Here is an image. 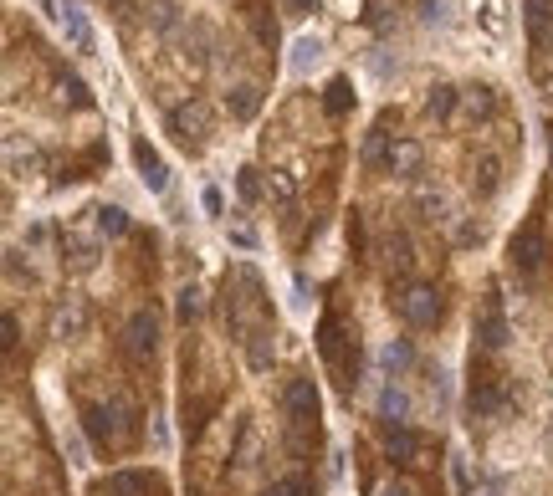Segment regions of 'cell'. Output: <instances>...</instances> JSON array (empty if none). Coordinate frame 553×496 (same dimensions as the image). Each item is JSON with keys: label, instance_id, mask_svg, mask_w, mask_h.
<instances>
[{"label": "cell", "instance_id": "1", "mask_svg": "<svg viewBox=\"0 0 553 496\" xmlns=\"http://www.w3.org/2000/svg\"><path fill=\"white\" fill-rule=\"evenodd\" d=\"M82 430H88V440L98 450L118 456L123 445L139 440V415L129 410V404H82Z\"/></svg>", "mask_w": 553, "mask_h": 496}, {"label": "cell", "instance_id": "2", "mask_svg": "<svg viewBox=\"0 0 553 496\" xmlns=\"http://www.w3.org/2000/svg\"><path fill=\"white\" fill-rule=\"evenodd\" d=\"M472 415H482V420L513 415V384L502 374H487L482 358H472Z\"/></svg>", "mask_w": 553, "mask_h": 496}, {"label": "cell", "instance_id": "3", "mask_svg": "<svg viewBox=\"0 0 553 496\" xmlns=\"http://www.w3.org/2000/svg\"><path fill=\"white\" fill-rule=\"evenodd\" d=\"M507 256H513V272L538 277V272H543V261H548V236H543V220H528L523 231L513 236V246H507Z\"/></svg>", "mask_w": 553, "mask_h": 496}, {"label": "cell", "instance_id": "4", "mask_svg": "<svg viewBox=\"0 0 553 496\" xmlns=\"http://www.w3.org/2000/svg\"><path fill=\"white\" fill-rule=\"evenodd\" d=\"M154 348H159V318H154L149 307H139L134 318L123 323V353H129L134 364H149Z\"/></svg>", "mask_w": 553, "mask_h": 496}, {"label": "cell", "instance_id": "5", "mask_svg": "<svg viewBox=\"0 0 553 496\" xmlns=\"http://www.w3.org/2000/svg\"><path fill=\"white\" fill-rule=\"evenodd\" d=\"M395 307H400V318L410 328H436L441 323V292L436 287H405L395 297Z\"/></svg>", "mask_w": 553, "mask_h": 496}, {"label": "cell", "instance_id": "6", "mask_svg": "<svg viewBox=\"0 0 553 496\" xmlns=\"http://www.w3.org/2000/svg\"><path fill=\"white\" fill-rule=\"evenodd\" d=\"M282 410H287V420H292L297 430H308V425L318 420V384H313L308 374L287 379V389H282Z\"/></svg>", "mask_w": 553, "mask_h": 496}, {"label": "cell", "instance_id": "7", "mask_svg": "<svg viewBox=\"0 0 553 496\" xmlns=\"http://www.w3.org/2000/svg\"><path fill=\"white\" fill-rule=\"evenodd\" d=\"M507 338H513V328H507L502 297H497V292H487V302H482V312H477V348H482V353H502V348H507Z\"/></svg>", "mask_w": 553, "mask_h": 496}, {"label": "cell", "instance_id": "8", "mask_svg": "<svg viewBox=\"0 0 553 496\" xmlns=\"http://www.w3.org/2000/svg\"><path fill=\"white\" fill-rule=\"evenodd\" d=\"M169 128H175V139H180L185 149H195V144L205 139V128H210L205 103H180V108H169Z\"/></svg>", "mask_w": 553, "mask_h": 496}, {"label": "cell", "instance_id": "9", "mask_svg": "<svg viewBox=\"0 0 553 496\" xmlns=\"http://www.w3.org/2000/svg\"><path fill=\"white\" fill-rule=\"evenodd\" d=\"M323 57H328V41H323L318 31H303V36L292 41L287 67H292V77H308V72H318V67H323Z\"/></svg>", "mask_w": 553, "mask_h": 496}, {"label": "cell", "instance_id": "10", "mask_svg": "<svg viewBox=\"0 0 553 496\" xmlns=\"http://www.w3.org/2000/svg\"><path fill=\"white\" fill-rule=\"evenodd\" d=\"M523 21H528L533 52H548L553 47V0H523Z\"/></svg>", "mask_w": 553, "mask_h": 496}, {"label": "cell", "instance_id": "11", "mask_svg": "<svg viewBox=\"0 0 553 496\" xmlns=\"http://www.w3.org/2000/svg\"><path fill=\"white\" fill-rule=\"evenodd\" d=\"M134 164H139L144 185H149L154 195H164V190H169V164H164V159L149 149V139H139V144H134Z\"/></svg>", "mask_w": 553, "mask_h": 496}, {"label": "cell", "instance_id": "12", "mask_svg": "<svg viewBox=\"0 0 553 496\" xmlns=\"http://www.w3.org/2000/svg\"><path fill=\"white\" fill-rule=\"evenodd\" d=\"M272 358H277L272 328H251V333H246V369H251V374H267Z\"/></svg>", "mask_w": 553, "mask_h": 496}, {"label": "cell", "instance_id": "13", "mask_svg": "<svg viewBox=\"0 0 553 496\" xmlns=\"http://www.w3.org/2000/svg\"><path fill=\"white\" fill-rule=\"evenodd\" d=\"M62 31H67V41H72V52H82V57H93V26H88V16H82V6H62Z\"/></svg>", "mask_w": 553, "mask_h": 496}, {"label": "cell", "instance_id": "14", "mask_svg": "<svg viewBox=\"0 0 553 496\" xmlns=\"http://www.w3.org/2000/svg\"><path fill=\"white\" fill-rule=\"evenodd\" d=\"M82 328H88V302H82V297H67V302L52 312V333H57V338H77Z\"/></svg>", "mask_w": 553, "mask_h": 496}, {"label": "cell", "instance_id": "15", "mask_svg": "<svg viewBox=\"0 0 553 496\" xmlns=\"http://www.w3.org/2000/svg\"><path fill=\"white\" fill-rule=\"evenodd\" d=\"M98 491H103V496H149V491H154V476H149V471H113Z\"/></svg>", "mask_w": 553, "mask_h": 496}, {"label": "cell", "instance_id": "16", "mask_svg": "<svg viewBox=\"0 0 553 496\" xmlns=\"http://www.w3.org/2000/svg\"><path fill=\"white\" fill-rule=\"evenodd\" d=\"M257 108H262V87L236 82L231 93H226V113H231L236 123H251V118H257Z\"/></svg>", "mask_w": 553, "mask_h": 496}, {"label": "cell", "instance_id": "17", "mask_svg": "<svg viewBox=\"0 0 553 496\" xmlns=\"http://www.w3.org/2000/svg\"><path fill=\"white\" fill-rule=\"evenodd\" d=\"M62 261L72 272H93L98 266V241L93 236H62Z\"/></svg>", "mask_w": 553, "mask_h": 496}, {"label": "cell", "instance_id": "18", "mask_svg": "<svg viewBox=\"0 0 553 496\" xmlns=\"http://www.w3.org/2000/svg\"><path fill=\"white\" fill-rule=\"evenodd\" d=\"M420 164H425V149L415 144V139H395V149H390V174H400V179H415L420 174Z\"/></svg>", "mask_w": 553, "mask_h": 496}, {"label": "cell", "instance_id": "19", "mask_svg": "<svg viewBox=\"0 0 553 496\" xmlns=\"http://www.w3.org/2000/svg\"><path fill=\"white\" fill-rule=\"evenodd\" d=\"M456 103H461V87H451V82H436L431 93H425V118L446 123V118L456 113Z\"/></svg>", "mask_w": 553, "mask_h": 496}, {"label": "cell", "instance_id": "20", "mask_svg": "<svg viewBox=\"0 0 553 496\" xmlns=\"http://www.w3.org/2000/svg\"><path fill=\"white\" fill-rule=\"evenodd\" d=\"M379 364H385L395 379L410 374V369H415V348H410V338H390L385 348H379Z\"/></svg>", "mask_w": 553, "mask_h": 496}, {"label": "cell", "instance_id": "21", "mask_svg": "<svg viewBox=\"0 0 553 496\" xmlns=\"http://www.w3.org/2000/svg\"><path fill=\"white\" fill-rule=\"evenodd\" d=\"M461 108L472 113L477 123H487V118L497 113V93H492V87H482V82H477V87H461Z\"/></svg>", "mask_w": 553, "mask_h": 496}, {"label": "cell", "instance_id": "22", "mask_svg": "<svg viewBox=\"0 0 553 496\" xmlns=\"http://www.w3.org/2000/svg\"><path fill=\"white\" fill-rule=\"evenodd\" d=\"M390 149H395V144H390V133H385V128H369V133H364V144H359V159H364L369 169H379V164H390Z\"/></svg>", "mask_w": 553, "mask_h": 496}, {"label": "cell", "instance_id": "23", "mask_svg": "<svg viewBox=\"0 0 553 496\" xmlns=\"http://www.w3.org/2000/svg\"><path fill=\"white\" fill-rule=\"evenodd\" d=\"M318 353L328 358V364H338V358H344V328H338V318H323V323H318Z\"/></svg>", "mask_w": 553, "mask_h": 496}, {"label": "cell", "instance_id": "24", "mask_svg": "<svg viewBox=\"0 0 553 496\" xmlns=\"http://www.w3.org/2000/svg\"><path fill=\"white\" fill-rule=\"evenodd\" d=\"M477 21H482L487 36H507V26H513V16H507V0H482Z\"/></svg>", "mask_w": 553, "mask_h": 496}, {"label": "cell", "instance_id": "25", "mask_svg": "<svg viewBox=\"0 0 553 496\" xmlns=\"http://www.w3.org/2000/svg\"><path fill=\"white\" fill-rule=\"evenodd\" d=\"M93 215H98V220H93V225H98V236H129V225H134L129 210H118V205H98Z\"/></svg>", "mask_w": 553, "mask_h": 496}, {"label": "cell", "instance_id": "26", "mask_svg": "<svg viewBox=\"0 0 553 496\" xmlns=\"http://www.w3.org/2000/svg\"><path fill=\"white\" fill-rule=\"evenodd\" d=\"M405 415H410V399H405L395 384H385V389H379V420H395V425H405Z\"/></svg>", "mask_w": 553, "mask_h": 496}, {"label": "cell", "instance_id": "27", "mask_svg": "<svg viewBox=\"0 0 553 496\" xmlns=\"http://www.w3.org/2000/svg\"><path fill=\"white\" fill-rule=\"evenodd\" d=\"M246 16H251V36H257V41H262V47L272 52V47H277V16H272L267 6H251Z\"/></svg>", "mask_w": 553, "mask_h": 496}, {"label": "cell", "instance_id": "28", "mask_svg": "<svg viewBox=\"0 0 553 496\" xmlns=\"http://www.w3.org/2000/svg\"><path fill=\"white\" fill-rule=\"evenodd\" d=\"M175 312H180V323H195V318H205V292H200V287H180V297H175Z\"/></svg>", "mask_w": 553, "mask_h": 496}, {"label": "cell", "instance_id": "29", "mask_svg": "<svg viewBox=\"0 0 553 496\" xmlns=\"http://www.w3.org/2000/svg\"><path fill=\"white\" fill-rule=\"evenodd\" d=\"M57 93H62V103H72V108H93V93H88V82H82V77H62L57 82Z\"/></svg>", "mask_w": 553, "mask_h": 496}, {"label": "cell", "instance_id": "30", "mask_svg": "<svg viewBox=\"0 0 553 496\" xmlns=\"http://www.w3.org/2000/svg\"><path fill=\"white\" fill-rule=\"evenodd\" d=\"M267 496H313V481H308L303 471H292V476H277V481L267 486Z\"/></svg>", "mask_w": 553, "mask_h": 496}, {"label": "cell", "instance_id": "31", "mask_svg": "<svg viewBox=\"0 0 553 496\" xmlns=\"http://www.w3.org/2000/svg\"><path fill=\"white\" fill-rule=\"evenodd\" d=\"M349 108H354V87H349L344 77H338V82L328 87V113H333V118H344Z\"/></svg>", "mask_w": 553, "mask_h": 496}, {"label": "cell", "instance_id": "32", "mask_svg": "<svg viewBox=\"0 0 553 496\" xmlns=\"http://www.w3.org/2000/svg\"><path fill=\"white\" fill-rule=\"evenodd\" d=\"M497 185H502L497 159H492V154H482V159H477V190H482V195H497Z\"/></svg>", "mask_w": 553, "mask_h": 496}, {"label": "cell", "instance_id": "33", "mask_svg": "<svg viewBox=\"0 0 553 496\" xmlns=\"http://www.w3.org/2000/svg\"><path fill=\"white\" fill-rule=\"evenodd\" d=\"M236 190H241L246 205H257V200H262V174H257V169H241V174H236Z\"/></svg>", "mask_w": 553, "mask_h": 496}, {"label": "cell", "instance_id": "34", "mask_svg": "<svg viewBox=\"0 0 553 496\" xmlns=\"http://www.w3.org/2000/svg\"><path fill=\"white\" fill-rule=\"evenodd\" d=\"M410 236H390V266H395V272H410Z\"/></svg>", "mask_w": 553, "mask_h": 496}, {"label": "cell", "instance_id": "35", "mask_svg": "<svg viewBox=\"0 0 553 496\" xmlns=\"http://www.w3.org/2000/svg\"><path fill=\"white\" fill-rule=\"evenodd\" d=\"M16 338H21V323L11 318V312H6V318H0V348L11 353V348H16Z\"/></svg>", "mask_w": 553, "mask_h": 496}, {"label": "cell", "instance_id": "36", "mask_svg": "<svg viewBox=\"0 0 553 496\" xmlns=\"http://www.w3.org/2000/svg\"><path fill=\"white\" fill-rule=\"evenodd\" d=\"M482 241V225L477 220H461V231H456V246H477Z\"/></svg>", "mask_w": 553, "mask_h": 496}, {"label": "cell", "instance_id": "37", "mask_svg": "<svg viewBox=\"0 0 553 496\" xmlns=\"http://www.w3.org/2000/svg\"><path fill=\"white\" fill-rule=\"evenodd\" d=\"M175 26V6H169V0H159V11H154V31H169Z\"/></svg>", "mask_w": 553, "mask_h": 496}, {"label": "cell", "instance_id": "38", "mask_svg": "<svg viewBox=\"0 0 553 496\" xmlns=\"http://www.w3.org/2000/svg\"><path fill=\"white\" fill-rule=\"evenodd\" d=\"M231 241H236V246H257V231H251V225H241V220H236V225H231Z\"/></svg>", "mask_w": 553, "mask_h": 496}, {"label": "cell", "instance_id": "39", "mask_svg": "<svg viewBox=\"0 0 553 496\" xmlns=\"http://www.w3.org/2000/svg\"><path fill=\"white\" fill-rule=\"evenodd\" d=\"M420 16L425 21H441L446 16V0H420Z\"/></svg>", "mask_w": 553, "mask_h": 496}, {"label": "cell", "instance_id": "40", "mask_svg": "<svg viewBox=\"0 0 553 496\" xmlns=\"http://www.w3.org/2000/svg\"><path fill=\"white\" fill-rule=\"evenodd\" d=\"M200 205H205L210 215H221V210H226V200H221V190H205V195H200Z\"/></svg>", "mask_w": 553, "mask_h": 496}, {"label": "cell", "instance_id": "41", "mask_svg": "<svg viewBox=\"0 0 553 496\" xmlns=\"http://www.w3.org/2000/svg\"><path fill=\"white\" fill-rule=\"evenodd\" d=\"M287 11H292V16H313L318 0H287Z\"/></svg>", "mask_w": 553, "mask_h": 496}, {"label": "cell", "instance_id": "42", "mask_svg": "<svg viewBox=\"0 0 553 496\" xmlns=\"http://www.w3.org/2000/svg\"><path fill=\"white\" fill-rule=\"evenodd\" d=\"M548 164H553V128H548Z\"/></svg>", "mask_w": 553, "mask_h": 496}, {"label": "cell", "instance_id": "43", "mask_svg": "<svg viewBox=\"0 0 553 496\" xmlns=\"http://www.w3.org/2000/svg\"><path fill=\"white\" fill-rule=\"evenodd\" d=\"M108 6H129V0H108Z\"/></svg>", "mask_w": 553, "mask_h": 496}, {"label": "cell", "instance_id": "44", "mask_svg": "<svg viewBox=\"0 0 553 496\" xmlns=\"http://www.w3.org/2000/svg\"><path fill=\"white\" fill-rule=\"evenodd\" d=\"M548 450H553V430H548Z\"/></svg>", "mask_w": 553, "mask_h": 496}]
</instances>
